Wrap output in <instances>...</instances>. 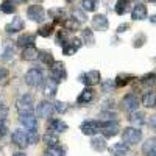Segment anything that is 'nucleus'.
Wrapping results in <instances>:
<instances>
[{
    "instance_id": "obj_1",
    "label": "nucleus",
    "mask_w": 156,
    "mask_h": 156,
    "mask_svg": "<svg viewBox=\"0 0 156 156\" xmlns=\"http://www.w3.org/2000/svg\"><path fill=\"white\" fill-rule=\"evenodd\" d=\"M122 137H123V142L126 145H136L142 139V131L139 128L128 126V128H125L122 131Z\"/></svg>"
},
{
    "instance_id": "obj_2",
    "label": "nucleus",
    "mask_w": 156,
    "mask_h": 156,
    "mask_svg": "<svg viewBox=\"0 0 156 156\" xmlns=\"http://www.w3.org/2000/svg\"><path fill=\"white\" fill-rule=\"evenodd\" d=\"M33 106H34V98H33L31 94H23L16 101V108H17V111L20 114H30V112H33Z\"/></svg>"
},
{
    "instance_id": "obj_3",
    "label": "nucleus",
    "mask_w": 156,
    "mask_h": 156,
    "mask_svg": "<svg viewBox=\"0 0 156 156\" xmlns=\"http://www.w3.org/2000/svg\"><path fill=\"white\" fill-rule=\"evenodd\" d=\"M25 83L31 87H39L44 83V75L39 69H30L25 73Z\"/></svg>"
},
{
    "instance_id": "obj_4",
    "label": "nucleus",
    "mask_w": 156,
    "mask_h": 156,
    "mask_svg": "<svg viewBox=\"0 0 156 156\" xmlns=\"http://www.w3.org/2000/svg\"><path fill=\"white\" fill-rule=\"evenodd\" d=\"M139 105H140V100H139V98H137V95H134V94H126V95L122 98V101H120L122 109H123V111H126V112L137 111Z\"/></svg>"
},
{
    "instance_id": "obj_5",
    "label": "nucleus",
    "mask_w": 156,
    "mask_h": 156,
    "mask_svg": "<svg viewBox=\"0 0 156 156\" xmlns=\"http://www.w3.org/2000/svg\"><path fill=\"white\" fill-rule=\"evenodd\" d=\"M50 73H51V78H53V80H56L58 83H59L61 80H64V78L67 76L64 62H62V61H55V62L50 66Z\"/></svg>"
},
{
    "instance_id": "obj_6",
    "label": "nucleus",
    "mask_w": 156,
    "mask_h": 156,
    "mask_svg": "<svg viewBox=\"0 0 156 156\" xmlns=\"http://www.w3.org/2000/svg\"><path fill=\"white\" fill-rule=\"evenodd\" d=\"M101 129V123L98 120H84L81 123V131L86 136H94Z\"/></svg>"
},
{
    "instance_id": "obj_7",
    "label": "nucleus",
    "mask_w": 156,
    "mask_h": 156,
    "mask_svg": "<svg viewBox=\"0 0 156 156\" xmlns=\"http://www.w3.org/2000/svg\"><path fill=\"white\" fill-rule=\"evenodd\" d=\"M53 111H55L53 105H51L50 101H47V100L39 101L37 106H36V114H37V117H41V119H48Z\"/></svg>"
},
{
    "instance_id": "obj_8",
    "label": "nucleus",
    "mask_w": 156,
    "mask_h": 156,
    "mask_svg": "<svg viewBox=\"0 0 156 156\" xmlns=\"http://www.w3.org/2000/svg\"><path fill=\"white\" fill-rule=\"evenodd\" d=\"M80 80L86 84V86H95V84H98L100 81H101V73L98 72V70H89V72H86V73H83L81 75V78Z\"/></svg>"
},
{
    "instance_id": "obj_9",
    "label": "nucleus",
    "mask_w": 156,
    "mask_h": 156,
    "mask_svg": "<svg viewBox=\"0 0 156 156\" xmlns=\"http://www.w3.org/2000/svg\"><path fill=\"white\" fill-rule=\"evenodd\" d=\"M27 16L33 22H42L44 17H45V11H44V8L41 5H31L27 9Z\"/></svg>"
},
{
    "instance_id": "obj_10",
    "label": "nucleus",
    "mask_w": 156,
    "mask_h": 156,
    "mask_svg": "<svg viewBox=\"0 0 156 156\" xmlns=\"http://www.w3.org/2000/svg\"><path fill=\"white\" fill-rule=\"evenodd\" d=\"M80 47H81V39L70 37V39H67V42L62 45V53L67 55V56H70V55L76 53V51L80 50Z\"/></svg>"
},
{
    "instance_id": "obj_11",
    "label": "nucleus",
    "mask_w": 156,
    "mask_h": 156,
    "mask_svg": "<svg viewBox=\"0 0 156 156\" xmlns=\"http://www.w3.org/2000/svg\"><path fill=\"white\" fill-rule=\"evenodd\" d=\"M19 120H20L22 126H25L28 131H30V129H37V119H36V115L33 112H30V114H20Z\"/></svg>"
},
{
    "instance_id": "obj_12",
    "label": "nucleus",
    "mask_w": 156,
    "mask_h": 156,
    "mask_svg": "<svg viewBox=\"0 0 156 156\" xmlns=\"http://www.w3.org/2000/svg\"><path fill=\"white\" fill-rule=\"evenodd\" d=\"M148 16L147 6L144 3H136L134 8L131 9V19L133 20H145Z\"/></svg>"
},
{
    "instance_id": "obj_13",
    "label": "nucleus",
    "mask_w": 156,
    "mask_h": 156,
    "mask_svg": "<svg viewBox=\"0 0 156 156\" xmlns=\"http://www.w3.org/2000/svg\"><path fill=\"white\" fill-rule=\"evenodd\" d=\"M94 97H95V90H94L92 87L86 86V87L81 90V94L78 95L76 101H78V105H87V103H90V101L94 100Z\"/></svg>"
},
{
    "instance_id": "obj_14",
    "label": "nucleus",
    "mask_w": 156,
    "mask_h": 156,
    "mask_svg": "<svg viewBox=\"0 0 156 156\" xmlns=\"http://www.w3.org/2000/svg\"><path fill=\"white\" fill-rule=\"evenodd\" d=\"M67 123L66 122H62L59 119H51L47 125V131L50 133H64V131H67Z\"/></svg>"
},
{
    "instance_id": "obj_15",
    "label": "nucleus",
    "mask_w": 156,
    "mask_h": 156,
    "mask_svg": "<svg viewBox=\"0 0 156 156\" xmlns=\"http://www.w3.org/2000/svg\"><path fill=\"white\" fill-rule=\"evenodd\" d=\"M12 144L17 145V147H25L28 145V139H27V131H23V129H14V133H12Z\"/></svg>"
},
{
    "instance_id": "obj_16",
    "label": "nucleus",
    "mask_w": 156,
    "mask_h": 156,
    "mask_svg": "<svg viewBox=\"0 0 156 156\" xmlns=\"http://www.w3.org/2000/svg\"><path fill=\"white\" fill-rule=\"evenodd\" d=\"M92 27L97 30V31H106L109 23H108V19L105 14H95L92 17Z\"/></svg>"
},
{
    "instance_id": "obj_17",
    "label": "nucleus",
    "mask_w": 156,
    "mask_h": 156,
    "mask_svg": "<svg viewBox=\"0 0 156 156\" xmlns=\"http://www.w3.org/2000/svg\"><path fill=\"white\" fill-rule=\"evenodd\" d=\"M100 123H101L100 131L103 133L105 137H112V136L119 134V126H117V123H112V122H100Z\"/></svg>"
},
{
    "instance_id": "obj_18",
    "label": "nucleus",
    "mask_w": 156,
    "mask_h": 156,
    "mask_svg": "<svg viewBox=\"0 0 156 156\" xmlns=\"http://www.w3.org/2000/svg\"><path fill=\"white\" fill-rule=\"evenodd\" d=\"M128 120L134 128H140L142 125L145 123V114L140 112V111H133V112H129Z\"/></svg>"
},
{
    "instance_id": "obj_19",
    "label": "nucleus",
    "mask_w": 156,
    "mask_h": 156,
    "mask_svg": "<svg viewBox=\"0 0 156 156\" xmlns=\"http://www.w3.org/2000/svg\"><path fill=\"white\" fill-rule=\"evenodd\" d=\"M5 30H6V33H9V34H14V33H19V31H22L23 30V20L20 19V17H14L12 19L6 27H5Z\"/></svg>"
},
{
    "instance_id": "obj_20",
    "label": "nucleus",
    "mask_w": 156,
    "mask_h": 156,
    "mask_svg": "<svg viewBox=\"0 0 156 156\" xmlns=\"http://www.w3.org/2000/svg\"><path fill=\"white\" fill-rule=\"evenodd\" d=\"M58 92V81L53 80V78H50L44 83V95L47 97H55Z\"/></svg>"
},
{
    "instance_id": "obj_21",
    "label": "nucleus",
    "mask_w": 156,
    "mask_h": 156,
    "mask_svg": "<svg viewBox=\"0 0 156 156\" xmlns=\"http://www.w3.org/2000/svg\"><path fill=\"white\" fill-rule=\"evenodd\" d=\"M140 101L145 108H156V92L154 90H147V92L142 95Z\"/></svg>"
},
{
    "instance_id": "obj_22",
    "label": "nucleus",
    "mask_w": 156,
    "mask_h": 156,
    "mask_svg": "<svg viewBox=\"0 0 156 156\" xmlns=\"http://www.w3.org/2000/svg\"><path fill=\"white\" fill-rule=\"evenodd\" d=\"M142 151L147 156H156V137H150L142 145Z\"/></svg>"
},
{
    "instance_id": "obj_23",
    "label": "nucleus",
    "mask_w": 156,
    "mask_h": 156,
    "mask_svg": "<svg viewBox=\"0 0 156 156\" xmlns=\"http://www.w3.org/2000/svg\"><path fill=\"white\" fill-rule=\"evenodd\" d=\"M37 56H39V51L36 50L34 45L33 47H25L22 50V55H20V58L23 61H34V59H37Z\"/></svg>"
},
{
    "instance_id": "obj_24",
    "label": "nucleus",
    "mask_w": 156,
    "mask_h": 156,
    "mask_svg": "<svg viewBox=\"0 0 156 156\" xmlns=\"http://www.w3.org/2000/svg\"><path fill=\"white\" fill-rule=\"evenodd\" d=\"M109 153L112 156H125L128 153V145L125 142H117L112 147H109Z\"/></svg>"
},
{
    "instance_id": "obj_25",
    "label": "nucleus",
    "mask_w": 156,
    "mask_h": 156,
    "mask_svg": "<svg viewBox=\"0 0 156 156\" xmlns=\"http://www.w3.org/2000/svg\"><path fill=\"white\" fill-rule=\"evenodd\" d=\"M34 39H36V36L34 34H31V33H25V34H22L19 39H17V45H20V47H33L34 45Z\"/></svg>"
},
{
    "instance_id": "obj_26",
    "label": "nucleus",
    "mask_w": 156,
    "mask_h": 156,
    "mask_svg": "<svg viewBox=\"0 0 156 156\" xmlns=\"http://www.w3.org/2000/svg\"><path fill=\"white\" fill-rule=\"evenodd\" d=\"M134 80V75H129V73H119L117 75V78L114 80V83H115V86H126V84H129V81H133Z\"/></svg>"
},
{
    "instance_id": "obj_27",
    "label": "nucleus",
    "mask_w": 156,
    "mask_h": 156,
    "mask_svg": "<svg viewBox=\"0 0 156 156\" xmlns=\"http://www.w3.org/2000/svg\"><path fill=\"white\" fill-rule=\"evenodd\" d=\"M90 147H92L95 151H105L106 150V140L103 137H92V140H90Z\"/></svg>"
},
{
    "instance_id": "obj_28",
    "label": "nucleus",
    "mask_w": 156,
    "mask_h": 156,
    "mask_svg": "<svg viewBox=\"0 0 156 156\" xmlns=\"http://www.w3.org/2000/svg\"><path fill=\"white\" fill-rule=\"evenodd\" d=\"M129 5H131V0H117V3H115V12L119 16L125 14V12L129 9Z\"/></svg>"
},
{
    "instance_id": "obj_29",
    "label": "nucleus",
    "mask_w": 156,
    "mask_h": 156,
    "mask_svg": "<svg viewBox=\"0 0 156 156\" xmlns=\"http://www.w3.org/2000/svg\"><path fill=\"white\" fill-rule=\"evenodd\" d=\"M42 140L47 144V147H56V145L59 144L58 136H56L55 133H50V131H47V133L42 136Z\"/></svg>"
},
{
    "instance_id": "obj_30",
    "label": "nucleus",
    "mask_w": 156,
    "mask_h": 156,
    "mask_svg": "<svg viewBox=\"0 0 156 156\" xmlns=\"http://www.w3.org/2000/svg\"><path fill=\"white\" fill-rule=\"evenodd\" d=\"M72 19L78 23H83L86 20V12L84 9H80V8H73L72 9Z\"/></svg>"
},
{
    "instance_id": "obj_31",
    "label": "nucleus",
    "mask_w": 156,
    "mask_h": 156,
    "mask_svg": "<svg viewBox=\"0 0 156 156\" xmlns=\"http://www.w3.org/2000/svg\"><path fill=\"white\" fill-rule=\"evenodd\" d=\"M81 34H83V41H84L86 45H94L95 44V37H94V33L90 28H84Z\"/></svg>"
},
{
    "instance_id": "obj_32",
    "label": "nucleus",
    "mask_w": 156,
    "mask_h": 156,
    "mask_svg": "<svg viewBox=\"0 0 156 156\" xmlns=\"http://www.w3.org/2000/svg\"><path fill=\"white\" fill-rule=\"evenodd\" d=\"M140 84L145 86V87L154 86V84H156V75H154V73H147V75H144V76L140 78Z\"/></svg>"
},
{
    "instance_id": "obj_33",
    "label": "nucleus",
    "mask_w": 156,
    "mask_h": 156,
    "mask_svg": "<svg viewBox=\"0 0 156 156\" xmlns=\"http://www.w3.org/2000/svg\"><path fill=\"white\" fill-rule=\"evenodd\" d=\"M0 9H2L5 14H12L16 11V6L12 3V0H3L2 5H0Z\"/></svg>"
},
{
    "instance_id": "obj_34",
    "label": "nucleus",
    "mask_w": 156,
    "mask_h": 156,
    "mask_svg": "<svg viewBox=\"0 0 156 156\" xmlns=\"http://www.w3.org/2000/svg\"><path fill=\"white\" fill-rule=\"evenodd\" d=\"M100 122H114L117 123V114L112 111H105L100 114Z\"/></svg>"
},
{
    "instance_id": "obj_35",
    "label": "nucleus",
    "mask_w": 156,
    "mask_h": 156,
    "mask_svg": "<svg viewBox=\"0 0 156 156\" xmlns=\"http://www.w3.org/2000/svg\"><path fill=\"white\" fill-rule=\"evenodd\" d=\"M12 55H14V47H12V44L11 42H5L3 44V55H2V58L5 61H9Z\"/></svg>"
},
{
    "instance_id": "obj_36",
    "label": "nucleus",
    "mask_w": 156,
    "mask_h": 156,
    "mask_svg": "<svg viewBox=\"0 0 156 156\" xmlns=\"http://www.w3.org/2000/svg\"><path fill=\"white\" fill-rule=\"evenodd\" d=\"M39 59H41L42 62H45V64H48V66H51L55 61H53V55L50 53V51H47V50H42V51H39V56H37Z\"/></svg>"
},
{
    "instance_id": "obj_37",
    "label": "nucleus",
    "mask_w": 156,
    "mask_h": 156,
    "mask_svg": "<svg viewBox=\"0 0 156 156\" xmlns=\"http://www.w3.org/2000/svg\"><path fill=\"white\" fill-rule=\"evenodd\" d=\"M51 33H53V23H47V25H44V27H41V28L37 30V34L39 36H44V37L50 36Z\"/></svg>"
},
{
    "instance_id": "obj_38",
    "label": "nucleus",
    "mask_w": 156,
    "mask_h": 156,
    "mask_svg": "<svg viewBox=\"0 0 156 156\" xmlns=\"http://www.w3.org/2000/svg\"><path fill=\"white\" fill-rule=\"evenodd\" d=\"M45 156H64V150L61 147H48L45 151Z\"/></svg>"
},
{
    "instance_id": "obj_39",
    "label": "nucleus",
    "mask_w": 156,
    "mask_h": 156,
    "mask_svg": "<svg viewBox=\"0 0 156 156\" xmlns=\"http://www.w3.org/2000/svg\"><path fill=\"white\" fill-rule=\"evenodd\" d=\"M62 27L66 28L67 31H75L78 28V22H75L73 19H66L62 22Z\"/></svg>"
},
{
    "instance_id": "obj_40",
    "label": "nucleus",
    "mask_w": 156,
    "mask_h": 156,
    "mask_svg": "<svg viewBox=\"0 0 156 156\" xmlns=\"http://www.w3.org/2000/svg\"><path fill=\"white\" fill-rule=\"evenodd\" d=\"M145 41H147V36L144 34V33H139L134 39H133V47H142V45H144L145 44Z\"/></svg>"
},
{
    "instance_id": "obj_41",
    "label": "nucleus",
    "mask_w": 156,
    "mask_h": 156,
    "mask_svg": "<svg viewBox=\"0 0 156 156\" xmlns=\"http://www.w3.org/2000/svg\"><path fill=\"white\" fill-rule=\"evenodd\" d=\"M81 6L84 11L92 12V11H95V0H81Z\"/></svg>"
},
{
    "instance_id": "obj_42",
    "label": "nucleus",
    "mask_w": 156,
    "mask_h": 156,
    "mask_svg": "<svg viewBox=\"0 0 156 156\" xmlns=\"http://www.w3.org/2000/svg\"><path fill=\"white\" fill-rule=\"evenodd\" d=\"M27 139H28V144H37V140H39L37 129H30V131H27Z\"/></svg>"
},
{
    "instance_id": "obj_43",
    "label": "nucleus",
    "mask_w": 156,
    "mask_h": 156,
    "mask_svg": "<svg viewBox=\"0 0 156 156\" xmlns=\"http://www.w3.org/2000/svg\"><path fill=\"white\" fill-rule=\"evenodd\" d=\"M53 109L56 112H66L67 111V103H64V101H55Z\"/></svg>"
},
{
    "instance_id": "obj_44",
    "label": "nucleus",
    "mask_w": 156,
    "mask_h": 156,
    "mask_svg": "<svg viewBox=\"0 0 156 156\" xmlns=\"http://www.w3.org/2000/svg\"><path fill=\"white\" fill-rule=\"evenodd\" d=\"M8 80V70L5 67H0V84H3Z\"/></svg>"
},
{
    "instance_id": "obj_45",
    "label": "nucleus",
    "mask_w": 156,
    "mask_h": 156,
    "mask_svg": "<svg viewBox=\"0 0 156 156\" xmlns=\"http://www.w3.org/2000/svg\"><path fill=\"white\" fill-rule=\"evenodd\" d=\"M6 133H8V126L3 120V122H0V139H3L6 136Z\"/></svg>"
},
{
    "instance_id": "obj_46",
    "label": "nucleus",
    "mask_w": 156,
    "mask_h": 156,
    "mask_svg": "<svg viewBox=\"0 0 156 156\" xmlns=\"http://www.w3.org/2000/svg\"><path fill=\"white\" fill-rule=\"evenodd\" d=\"M8 115V108L5 105H0V122H3Z\"/></svg>"
},
{
    "instance_id": "obj_47",
    "label": "nucleus",
    "mask_w": 156,
    "mask_h": 156,
    "mask_svg": "<svg viewBox=\"0 0 156 156\" xmlns=\"http://www.w3.org/2000/svg\"><path fill=\"white\" fill-rule=\"evenodd\" d=\"M114 86H115V83L111 81V80L103 81V89H105V90H111V89H114Z\"/></svg>"
},
{
    "instance_id": "obj_48",
    "label": "nucleus",
    "mask_w": 156,
    "mask_h": 156,
    "mask_svg": "<svg viewBox=\"0 0 156 156\" xmlns=\"http://www.w3.org/2000/svg\"><path fill=\"white\" fill-rule=\"evenodd\" d=\"M129 28V23H122L119 28H117V33H123L125 30H128Z\"/></svg>"
},
{
    "instance_id": "obj_49",
    "label": "nucleus",
    "mask_w": 156,
    "mask_h": 156,
    "mask_svg": "<svg viewBox=\"0 0 156 156\" xmlns=\"http://www.w3.org/2000/svg\"><path fill=\"white\" fill-rule=\"evenodd\" d=\"M150 125H153V126H156V115H153V117H150V122H148Z\"/></svg>"
},
{
    "instance_id": "obj_50",
    "label": "nucleus",
    "mask_w": 156,
    "mask_h": 156,
    "mask_svg": "<svg viewBox=\"0 0 156 156\" xmlns=\"http://www.w3.org/2000/svg\"><path fill=\"white\" fill-rule=\"evenodd\" d=\"M150 22H151V23H154V25H156V14H153V16H151V17H150Z\"/></svg>"
},
{
    "instance_id": "obj_51",
    "label": "nucleus",
    "mask_w": 156,
    "mask_h": 156,
    "mask_svg": "<svg viewBox=\"0 0 156 156\" xmlns=\"http://www.w3.org/2000/svg\"><path fill=\"white\" fill-rule=\"evenodd\" d=\"M12 2H16V3H25L27 0H12Z\"/></svg>"
},
{
    "instance_id": "obj_52",
    "label": "nucleus",
    "mask_w": 156,
    "mask_h": 156,
    "mask_svg": "<svg viewBox=\"0 0 156 156\" xmlns=\"http://www.w3.org/2000/svg\"><path fill=\"white\" fill-rule=\"evenodd\" d=\"M12 156H25V153H20V151H19V153H14Z\"/></svg>"
},
{
    "instance_id": "obj_53",
    "label": "nucleus",
    "mask_w": 156,
    "mask_h": 156,
    "mask_svg": "<svg viewBox=\"0 0 156 156\" xmlns=\"http://www.w3.org/2000/svg\"><path fill=\"white\" fill-rule=\"evenodd\" d=\"M148 2H153V3H156V0H148Z\"/></svg>"
},
{
    "instance_id": "obj_54",
    "label": "nucleus",
    "mask_w": 156,
    "mask_h": 156,
    "mask_svg": "<svg viewBox=\"0 0 156 156\" xmlns=\"http://www.w3.org/2000/svg\"><path fill=\"white\" fill-rule=\"evenodd\" d=\"M67 2H73V0H67Z\"/></svg>"
},
{
    "instance_id": "obj_55",
    "label": "nucleus",
    "mask_w": 156,
    "mask_h": 156,
    "mask_svg": "<svg viewBox=\"0 0 156 156\" xmlns=\"http://www.w3.org/2000/svg\"><path fill=\"white\" fill-rule=\"evenodd\" d=\"M136 2H137V0H136Z\"/></svg>"
}]
</instances>
